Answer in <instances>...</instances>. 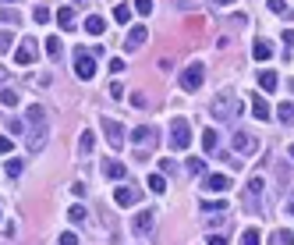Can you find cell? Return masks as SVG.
<instances>
[{
  "label": "cell",
  "mask_w": 294,
  "mask_h": 245,
  "mask_svg": "<svg viewBox=\"0 0 294 245\" xmlns=\"http://www.w3.org/2000/svg\"><path fill=\"white\" fill-rule=\"evenodd\" d=\"M14 61L18 64H36L39 61V43L36 39H21V46L14 50Z\"/></svg>",
  "instance_id": "obj_7"
},
{
  "label": "cell",
  "mask_w": 294,
  "mask_h": 245,
  "mask_svg": "<svg viewBox=\"0 0 294 245\" xmlns=\"http://www.w3.org/2000/svg\"><path fill=\"white\" fill-rule=\"evenodd\" d=\"M103 174H106L110 181H121V178L128 174V167H124L121 160H106V163H103Z\"/></svg>",
  "instance_id": "obj_15"
},
{
  "label": "cell",
  "mask_w": 294,
  "mask_h": 245,
  "mask_svg": "<svg viewBox=\"0 0 294 245\" xmlns=\"http://www.w3.org/2000/svg\"><path fill=\"white\" fill-rule=\"evenodd\" d=\"M217 142H220V135H217L213 128H209V132H202V146H206V153H213V150H217Z\"/></svg>",
  "instance_id": "obj_29"
},
{
  "label": "cell",
  "mask_w": 294,
  "mask_h": 245,
  "mask_svg": "<svg viewBox=\"0 0 294 245\" xmlns=\"http://www.w3.org/2000/svg\"><path fill=\"white\" fill-rule=\"evenodd\" d=\"M262 188H266V185H262V178H252V181H248V188H245V210H248V213H255V217L262 213Z\"/></svg>",
  "instance_id": "obj_3"
},
{
  "label": "cell",
  "mask_w": 294,
  "mask_h": 245,
  "mask_svg": "<svg viewBox=\"0 0 294 245\" xmlns=\"http://www.w3.org/2000/svg\"><path fill=\"white\" fill-rule=\"evenodd\" d=\"M61 245H78V238H74V231H64V235H61Z\"/></svg>",
  "instance_id": "obj_42"
},
{
  "label": "cell",
  "mask_w": 294,
  "mask_h": 245,
  "mask_svg": "<svg viewBox=\"0 0 294 245\" xmlns=\"http://www.w3.org/2000/svg\"><path fill=\"white\" fill-rule=\"evenodd\" d=\"M68 217H71V224H85V217H89V213H85V206H71V210H68Z\"/></svg>",
  "instance_id": "obj_31"
},
{
  "label": "cell",
  "mask_w": 294,
  "mask_h": 245,
  "mask_svg": "<svg viewBox=\"0 0 294 245\" xmlns=\"http://www.w3.org/2000/svg\"><path fill=\"white\" fill-rule=\"evenodd\" d=\"M287 157H291V160H294V142H291V146H287Z\"/></svg>",
  "instance_id": "obj_47"
},
{
  "label": "cell",
  "mask_w": 294,
  "mask_h": 245,
  "mask_svg": "<svg viewBox=\"0 0 294 245\" xmlns=\"http://www.w3.org/2000/svg\"><path fill=\"white\" fill-rule=\"evenodd\" d=\"M74 75L82 82H89L96 75V57L92 54H85V50H74Z\"/></svg>",
  "instance_id": "obj_4"
},
{
  "label": "cell",
  "mask_w": 294,
  "mask_h": 245,
  "mask_svg": "<svg viewBox=\"0 0 294 245\" xmlns=\"http://www.w3.org/2000/svg\"><path fill=\"white\" fill-rule=\"evenodd\" d=\"M135 11H139V14L146 18L149 11H152V0H135Z\"/></svg>",
  "instance_id": "obj_38"
},
{
  "label": "cell",
  "mask_w": 294,
  "mask_h": 245,
  "mask_svg": "<svg viewBox=\"0 0 294 245\" xmlns=\"http://www.w3.org/2000/svg\"><path fill=\"white\" fill-rule=\"evenodd\" d=\"M209 245H227V238H223V235H217V231H213V235H209Z\"/></svg>",
  "instance_id": "obj_43"
},
{
  "label": "cell",
  "mask_w": 294,
  "mask_h": 245,
  "mask_svg": "<svg viewBox=\"0 0 294 245\" xmlns=\"http://www.w3.org/2000/svg\"><path fill=\"white\" fill-rule=\"evenodd\" d=\"M11 43H14V36H11L7 29H0V54H7V50H11Z\"/></svg>",
  "instance_id": "obj_34"
},
{
  "label": "cell",
  "mask_w": 294,
  "mask_h": 245,
  "mask_svg": "<svg viewBox=\"0 0 294 245\" xmlns=\"http://www.w3.org/2000/svg\"><path fill=\"white\" fill-rule=\"evenodd\" d=\"M21 170H25V160H7V174H11V178H18Z\"/></svg>",
  "instance_id": "obj_36"
},
{
  "label": "cell",
  "mask_w": 294,
  "mask_h": 245,
  "mask_svg": "<svg viewBox=\"0 0 294 245\" xmlns=\"http://www.w3.org/2000/svg\"><path fill=\"white\" fill-rule=\"evenodd\" d=\"M192 146V125L184 117H174L170 121V150H188Z\"/></svg>",
  "instance_id": "obj_1"
},
{
  "label": "cell",
  "mask_w": 294,
  "mask_h": 245,
  "mask_svg": "<svg viewBox=\"0 0 294 245\" xmlns=\"http://www.w3.org/2000/svg\"><path fill=\"white\" fill-rule=\"evenodd\" d=\"M92 146H96V135H92V132H82V139H78V150H82V153H92Z\"/></svg>",
  "instance_id": "obj_28"
},
{
  "label": "cell",
  "mask_w": 294,
  "mask_h": 245,
  "mask_svg": "<svg viewBox=\"0 0 294 245\" xmlns=\"http://www.w3.org/2000/svg\"><path fill=\"white\" fill-rule=\"evenodd\" d=\"M46 139H50V128H46V125H39V128H29V153H32V157H36V153H43Z\"/></svg>",
  "instance_id": "obj_8"
},
{
  "label": "cell",
  "mask_w": 294,
  "mask_h": 245,
  "mask_svg": "<svg viewBox=\"0 0 294 245\" xmlns=\"http://www.w3.org/2000/svg\"><path fill=\"white\" fill-rule=\"evenodd\" d=\"M270 245H294V235L287 231V228H280V231L270 235Z\"/></svg>",
  "instance_id": "obj_21"
},
{
  "label": "cell",
  "mask_w": 294,
  "mask_h": 245,
  "mask_svg": "<svg viewBox=\"0 0 294 245\" xmlns=\"http://www.w3.org/2000/svg\"><path fill=\"white\" fill-rule=\"evenodd\" d=\"M139 199H142V192H139V188H131V185L114 188V203H117V206H135Z\"/></svg>",
  "instance_id": "obj_9"
},
{
  "label": "cell",
  "mask_w": 294,
  "mask_h": 245,
  "mask_svg": "<svg viewBox=\"0 0 294 245\" xmlns=\"http://www.w3.org/2000/svg\"><path fill=\"white\" fill-rule=\"evenodd\" d=\"M110 96L121 100V96H124V85H121V82H110Z\"/></svg>",
  "instance_id": "obj_41"
},
{
  "label": "cell",
  "mask_w": 294,
  "mask_h": 245,
  "mask_svg": "<svg viewBox=\"0 0 294 245\" xmlns=\"http://www.w3.org/2000/svg\"><path fill=\"white\" fill-rule=\"evenodd\" d=\"M146 39H149L146 25H135V29L128 32V50H142V46H146Z\"/></svg>",
  "instance_id": "obj_11"
},
{
  "label": "cell",
  "mask_w": 294,
  "mask_h": 245,
  "mask_svg": "<svg viewBox=\"0 0 294 245\" xmlns=\"http://www.w3.org/2000/svg\"><path fill=\"white\" fill-rule=\"evenodd\" d=\"M209 4H213V7H230L234 0H209Z\"/></svg>",
  "instance_id": "obj_45"
},
{
  "label": "cell",
  "mask_w": 294,
  "mask_h": 245,
  "mask_svg": "<svg viewBox=\"0 0 294 245\" xmlns=\"http://www.w3.org/2000/svg\"><path fill=\"white\" fill-rule=\"evenodd\" d=\"M7 4H14V0H7Z\"/></svg>",
  "instance_id": "obj_50"
},
{
  "label": "cell",
  "mask_w": 294,
  "mask_h": 245,
  "mask_svg": "<svg viewBox=\"0 0 294 245\" xmlns=\"http://www.w3.org/2000/svg\"><path fill=\"white\" fill-rule=\"evenodd\" d=\"M46 54H50L54 61H61V57H64V43H61L57 36H50V39H46Z\"/></svg>",
  "instance_id": "obj_20"
},
{
  "label": "cell",
  "mask_w": 294,
  "mask_h": 245,
  "mask_svg": "<svg viewBox=\"0 0 294 245\" xmlns=\"http://www.w3.org/2000/svg\"><path fill=\"white\" fill-rule=\"evenodd\" d=\"M14 150V139L11 135H0V153H11Z\"/></svg>",
  "instance_id": "obj_39"
},
{
  "label": "cell",
  "mask_w": 294,
  "mask_h": 245,
  "mask_svg": "<svg viewBox=\"0 0 294 245\" xmlns=\"http://www.w3.org/2000/svg\"><path fill=\"white\" fill-rule=\"evenodd\" d=\"M287 213H291V217H294V199H291V203H287Z\"/></svg>",
  "instance_id": "obj_46"
},
{
  "label": "cell",
  "mask_w": 294,
  "mask_h": 245,
  "mask_svg": "<svg viewBox=\"0 0 294 245\" xmlns=\"http://www.w3.org/2000/svg\"><path fill=\"white\" fill-rule=\"evenodd\" d=\"M291 89H294V79H291Z\"/></svg>",
  "instance_id": "obj_49"
},
{
  "label": "cell",
  "mask_w": 294,
  "mask_h": 245,
  "mask_svg": "<svg viewBox=\"0 0 294 245\" xmlns=\"http://www.w3.org/2000/svg\"><path fill=\"white\" fill-rule=\"evenodd\" d=\"M128 100H131V107H139V110H146V107H149L146 92H131V96H128Z\"/></svg>",
  "instance_id": "obj_35"
},
{
  "label": "cell",
  "mask_w": 294,
  "mask_h": 245,
  "mask_svg": "<svg viewBox=\"0 0 294 245\" xmlns=\"http://www.w3.org/2000/svg\"><path fill=\"white\" fill-rule=\"evenodd\" d=\"M4 79H7V71H4V64H0V82H4Z\"/></svg>",
  "instance_id": "obj_48"
},
{
  "label": "cell",
  "mask_w": 294,
  "mask_h": 245,
  "mask_svg": "<svg viewBox=\"0 0 294 245\" xmlns=\"http://www.w3.org/2000/svg\"><path fill=\"white\" fill-rule=\"evenodd\" d=\"M25 121H29V128H39V125H46V110H43L39 103H29V114H25Z\"/></svg>",
  "instance_id": "obj_13"
},
{
  "label": "cell",
  "mask_w": 294,
  "mask_h": 245,
  "mask_svg": "<svg viewBox=\"0 0 294 245\" xmlns=\"http://www.w3.org/2000/svg\"><path fill=\"white\" fill-rule=\"evenodd\" d=\"M149 192H167V181H163V174H152V178H149Z\"/></svg>",
  "instance_id": "obj_32"
},
{
  "label": "cell",
  "mask_w": 294,
  "mask_h": 245,
  "mask_svg": "<svg viewBox=\"0 0 294 245\" xmlns=\"http://www.w3.org/2000/svg\"><path fill=\"white\" fill-rule=\"evenodd\" d=\"M152 224H156V213H152V210H142V213L135 217V231H139V235H149Z\"/></svg>",
  "instance_id": "obj_14"
},
{
  "label": "cell",
  "mask_w": 294,
  "mask_h": 245,
  "mask_svg": "<svg viewBox=\"0 0 294 245\" xmlns=\"http://www.w3.org/2000/svg\"><path fill=\"white\" fill-rule=\"evenodd\" d=\"M114 21H117V25H128V21H131V7H128V4H117V7H114Z\"/></svg>",
  "instance_id": "obj_25"
},
{
  "label": "cell",
  "mask_w": 294,
  "mask_h": 245,
  "mask_svg": "<svg viewBox=\"0 0 294 245\" xmlns=\"http://www.w3.org/2000/svg\"><path fill=\"white\" fill-rule=\"evenodd\" d=\"M0 21H4V25H18V21H21V14H18L14 7H4V11H0Z\"/></svg>",
  "instance_id": "obj_27"
},
{
  "label": "cell",
  "mask_w": 294,
  "mask_h": 245,
  "mask_svg": "<svg viewBox=\"0 0 294 245\" xmlns=\"http://www.w3.org/2000/svg\"><path fill=\"white\" fill-rule=\"evenodd\" d=\"M209 110H213V117H230V114H234V107H230L223 96L217 100V103H213V107H209Z\"/></svg>",
  "instance_id": "obj_23"
},
{
  "label": "cell",
  "mask_w": 294,
  "mask_h": 245,
  "mask_svg": "<svg viewBox=\"0 0 294 245\" xmlns=\"http://www.w3.org/2000/svg\"><path fill=\"white\" fill-rule=\"evenodd\" d=\"M277 117H280V121H284V125H294V103H291V100H287V103H280V107H277Z\"/></svg>",
  "instance_id": "obj_24"
},
{
  "label": "cell",
  "mask_w": 294,
  "mask_h": 245,
  "mask_svg": "<svg viewBox=\"0 0 294 245\" xmlns=\"http://www.w3.org/2000/svg\"><path fill=\"white\" fill-rule=\"evenodd\" d=\"M99 125H103V132H106L110 150H121V146H124V125H121V121H114V117H103Z\"/></svg>",
  "instance_id": "obj_5"
},
{
  "label": "cell",
  "mask_w": 294,
  "mask_h": 245,
  "mask_svg": "<svg viewBox=\"0 0 294 245\" xmlns=\"http://www.w3.org/2000/svg\"><path fill=\"white\" fill-rule=\"evenodd\" d=\"M252 57H255V61H270V57H273V43H270V39H259V43L252 46Z\"/></svg>",
  "instance_id": "obj_16"
},
{
  "label": "cell",
  "mask_w": 294,
  "mask_h": 245,
  "mask_svg": "<svg viewBox=\"0 0 294 245\" xmlns=\"http://www.w3.org/2000/svg\"><path fill=\"white\" fill-rule=\"evenodd\" d=\"M284 46H294V32H291V29L284 32Z\"/></svg>",
  "instance_id": "obj_44"
},
{
  "label": "cell",
  "mask_w": 294,
  "mask_h": 245,
  "mask_svg": "<svg viewBox=\"0 0 294 245\" xmlns=\"http://www.w3.org/2000/svg\"><path fill=\"white\" fill-rule=\"evenodd\" d=\"M234 150L237 153H255L259 150V139L248 135V132H234Z\"/></svg>",
  "instance_id": "obj_10"
},
{
  "label": "cell",
  "mask_w": 294,
  "mask_h": 245,
  "mask_svg": "<svg viewBox=\"0 0 294 245\" xmlns=\"http://www.w3.org/2000/svg\"><path fill=\"white\" fill-rule=\"evenodd\" d=\"M206 188L209 192H227L230 188V174H206Z\"/></svg>",
  "instance_id": "obj_12"
},
{
  "label": "cell",
  "mask_w": 294,
  "mask_h": 245,
  "mask_svg": "<svg viewBox=\"0 0 294 245\" xmlns=\"http://www.w3.org/2000/svg\"><path fill=\"white\" fill-rule=\"evenodd\" d=\"M252 114H255V121H270L273 110H270V103H266L262 96H255V100H252Z\"/></svg>",
  "instance_id": "obj_17"
},
{
  "label": "cell",
  "mask_w": 294,
  "mask_h": 245,
  "mask_svg": "<svg viewBox=\"0 0 294 245\" xmlns=\"http://www.w3.org/2000/svg\"><path fill=\"white\" fill-rule=\"evenodd\" d=\"M259 85H262V92H273L280 79H277V71H259Z\"/></svg>",
  "instance_id": "obj_18"
},
{
  "label": "cell",
  "mask_w": 294,
  "mask_h": 245,
  "mask_svg": "<svg viewBox=\"0 0 294 245\" xmlns=\"http://www.w3.org/2000/svg\"><path fill=\"white\" fill-rule=\"evenodd\" d=\"M266 7H270L273 14H284V18H291V7H287L284 0H266Z\"/></svg>",
  "instance_id": "obj_30"
},
{
  "label": "cell",
  "mask_w": 294,
  "mask_h": 245,
  "mask_svg": "<svg viewBox=\"0 0 294 245\" xmlns=\"http://www.w3.org/2000/svg\"><path fill=\"white\" fill-rule=\"evenodd\" d=\"M85 32H89V36H103V32H106V21L92 14V18H85Z\"/></svg>",
  "instance_id": "obj_19"
},
{
  "label": "cell",
  "mask_w": 294,
  "mask_h": 245,
  "mask_svg": "<svg viewBox=\"0 0 294 245\" xmlns=\"http://www.w3.org/2000/svg\"><path fill=\"white\" fill-rule=\"evenodd\" d=\"M131 142H135L139 150H146V153H149V150L159 142V135H156V128H149V125H139V128L131 132Z\"/></svg>",
  "instance_id": "obj_6"
},
{
  "label": "cell",
  "mask_w": 294,
  "mask_h": 245,
  "mask_svg": "<svg viewBox=\"0 0 294 245\" xmlns=\"http://www.w3.org/2000/svg\"><path fill=\"white\" fill-rule=\"evenodd\" d=\"M0 103H4V107H14V103H18V92H14V89H4V92H0Z\"/></svg>",
  "instance_id": "obj_33"
},
{
  "label": "cell",
  "mask_w": 294,
  "mask_h": 245,
  "mask_svg": "<svg viewBox=\"0 0 294 245\" xmlns=\"http://www.w3.org/2000/svg\"><path fill=\"white\" fill-rule=\"evenodd\" d=\"M188 170H192V174H202V170H206V160H188Z\"/></svg>",
  "instance_id": "obj_40"
},
{
  "label": "cell",
  "mask_w": 294,
  "mask_h": 245,
  "mask_svg": "<svg viewBox=\"0 0 294 245\" xmlns=\"http://www.w3.org/2000/svg\"><path fill=\"white\" fill-rule=\"evenodd\" d=\"M259 242H262L259 228H245V231H241V245H259Z\"/></svg>",
  "instance_id": "obj_26"
},
{
  "label": "cell",
  "mask_w": 294,
  "mask_h": 245,
  "mask_svg": "<svg viewBox=\"0 0 294 245\" xmlns=\"http://www.w3.org/2000/svg\"><path fill=\"white\" fill-rule=\"evenodd\" d=\"M57 25H61V29H74V11L71 7H61V11H57Z\"/></svg>",
  "instance_id": "obj_22"
},
{
  "label": "cell",
  "mask_w": 294,
  "mask_h": 245,
  "mask_svg": "<svg viewBox=\"0 0 294 245\" xmlns=\"http://www.w3.org/2000/svg\"><path fill=\"white\" fill-rule=\"evenodd\" d=\"M32 21L46 25V21H50V11H46V7H36V11H32Z\"/></svg>",
  "instance_id": "obj_37"
},
{
  "label": "cell",
  "mask_w": 294,
  "mask_h": 245,
  "mask_svg": "<svg viewBox=\"0 0 294 245\" xmlns=\"http://www.w3.org/2000/svg\"><path fill=\"white\" fill-rule=\"evenodd\" d=\"M202 82H206V68H202V61H192V64L181 71V89H184V92H199Z\"/></svg>",
  "instance_id": "obj_2"
}]
</instances>
